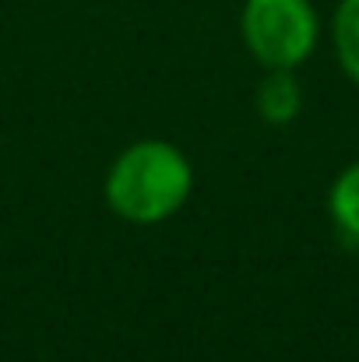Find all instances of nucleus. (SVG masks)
<instances>
[{"label":"nucleus","instance_id":"nucleus-4","mask_svg":"<svg viewBox=\"0 0 359 362\" xmlns=\"http://www.w3.org/2000/svg\"><path fill=\"white\" fill-rule=\"evenodd\" d=\"M328 211L342 233V240L359 243V162H353L328 194Z\"/></svg>","mask_w":359,"mask_h":362},{"label":"nucleus","instance_id":"nucleus-3","mask_svg":"<svg viewBox=\"0 0 359 362\" xmlns=\"http://www.w3.org/2000/svg\"><path fill=\"white\" fill-rule=\"evenodd\" d=\"M300 106H303V92H300V81L292 78V71H268V78L257 85L261 120L285 127L300 117Z\"/></svg>","mask_w":359,"mask_h":362},{"label":"nucleus","instance_id":"nucleus-2","mask_svg":"<svg viewBox=\"0 0 359 362\" xmlns=\"http://www.w3.org/2000/svg\"><path fill=\"white\" fill-rule=\"evenodd\" d=\"M239 32L257 64L292 71L317 46V11L310 0H246Z\"/></svg>","mask_w":359,"mask_h":362},{"label":"nucleus","instance_id":"nucleus-5","mask_svg":"<svg viewBox=\"0 0 359 362\" xmlns=\"http://www.w3.org/2000/svg\"><path fill=\"white\" fill-rule=\"evenodd\" d=\"M335 53L342 71L359 85V0H342L335 11Z\"/></svg>","mask_w":359,"mask_h":362},{"label":"nucleus","instance_id":"nucleus-1","mask_svg":"<svg viewBox=\"0 0 359 362\" xmlns=\"http://www.w3.org/2000/svg\"><path fill=\"white\" fill-rule=\"evenodd\" d=\"M194 187V169L169 141H137L120 151L106 176V201L123 222L159 226L173 218Z\"/></svg>","mask_w":359,"mask_h":362}]
</instances>
